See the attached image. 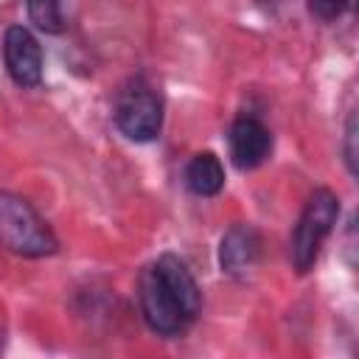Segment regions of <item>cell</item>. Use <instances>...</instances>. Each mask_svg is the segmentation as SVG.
<instances>
[{
    "instance_id": "cell-1",
    "label": "cell",
    "mask_w": 359,
    "mask_h": 359,
    "mask_svg": "<svg viewBox=\"0 0 359 359\" xmlns=\"http://www.w3.org/2000/svg\"><path fill=\"white\" fill-rule=\"evenodd\" d=\"M137 300L146 325L160 337H180L202 311L199 283L174 252L160 255L140 272Z\"/></svg>"
},
{
    "instance_id": "cell-2",
    "label": "cell",
    "mask_w": 359,
    "mask_h": 359,
    "mask_svg": "<svg viewBox=\"0 0 359 359\" xmlns=\"http://www.w3.org/2000/svg\"><path fill=\"white\" fill-rule=\"evenodd\" d=\"M0 244L22 258H45L59 247L48 222L22 196L8 191H0Z\"/></svg>"
},
{
    "instance_id": "cell-3",
    "label": "cell",
    "mask_w": 359,
    "mask_h": 359,
    "mask_svg": "<svg viewBox=\"0 0 359 359\" xmlns=\"http://www.w3.org/2000/svg\"><path fill=\"white\" fill-rule=\"evenodd\" d=\"M337 219H339V196L331 188H317L303 205V213L289 238V258L300 275H306L314 266L323 241L331 236Z\"/></svg>"
},
{
    "instance_id": "cell-4",
    "label": "cell",
    "mask_w": 359,
    "mask_h": 359,
    "mask_svg": "<svg viewBox=\"0 0 359 359\" xmlns=\"http://www.w3.org/2000/svg\"><path fill=\"white\" fill-rule=\"evenodd\" d=\"M112 118L123 137L135 143H149L163 129V98L143 76H135L121 87Z\"/></svg>"
},
{
    "instance_id": "cell-5",
    "label": "cell",
    "mask_w": 359,
    "mask_h": 359,
    "mask_svg": "<svg viewBox=\"0 0 359 359\" xmlns=\"http://www.w3.org/2000/svg\"><path fill=\"white\" fill-rule=\"evenodd\" d=\"M3 62L17 87H39L42 48L25 25H8L3 34Z\"/></svg>"
},
{
    "instance_id": "cell-6",
    "label": "cell",
    "mask_w": 359,
    "mask_h": 359,
    "mask_svg": "<svg viewBox=\"0 0 359 359\" xmlns=\"http://www.w3.org/2000/svg\"><path fill=\"white\" fill-rule=\"evenodd\" d=\"M227 143H230L233 165L241 168V171L258 168L269 157V151H272V135H269V129L258 118H252V115H241V118L233 121L230 135H227Z\"/></svg>"
},
{
    "instance_id": "cell-7",
    "label": "cell",
    "mask_w": 359,
    "mask_h": 359,
    "mask_svg": "<svg viewBox=\"0 0 359 359\" xmlns=\"http://www.w3.org/2000/svg\"><path fill=\"white\" fill-rule=\"evenodd\" d=\"M261 255V236L252 224H233L219 244V266L227 275H244Z\"/></svg>"
},
{
    "instance_id": "cell-8",
    "label": "cell",
    "mask_w": 359,
    "mask_h": 359,
    "mask_svg": "<svg viewBox=\"0 0 359 359\" xmlns=\"http://www.w3.org/2000/svg\"><path fill=\"white\" fill-rule=\"evenodd\" d=\"M185 185L196 196H216L224 188V165L213 151L194 154L185 165Z\"/></svg>"
},
{
    "instance_id": "cell-9",
    "label": "cell",
    "mask_w": 359,
    "mask_h": 359,
    "mask_svg": "<svg viewBox=\"0 0 359 359\" xmlns=\"http://www.w3.org/2000/svg\"><path fill=\"white\" fill-rule=\"evenodd\" d=\"M28 20L34 28L45 34H59L65 28V14H62V0H25Z\"/></svg>"
},
{
    "instance_id": "cell-10",
    "label": "cell",
    "mask_w": 359,
    "mask_h": 359,
    "mask_svg": "<svg viewBox=\"0 0 359 359\" xmlns=\"http://www.w3.org/2000/svg\"><path fill=\"white\" fill-rule=\"evenodd\" d=\"M348 6H351V0H309V11L323 22H331V20L342 17Z\"/></svg>"
},
{
    "instance_id": "cell-11",
    "label": "cell",
    "mask_w": 359,
    "mask_h": 359,
    "mask_svg": "<svg viewBox=\"0 0 359 359\" xmlns=\"http://www.w3.org/2000/svg\"><path fill=\"white\" fill-rule=\"evenodd\" d=\"M356 137H359V132H356V112H351L348 115V123H345V146H342V151H345V165H348V171H351V177H356Z\"/></svg>"
}]
</instances>
